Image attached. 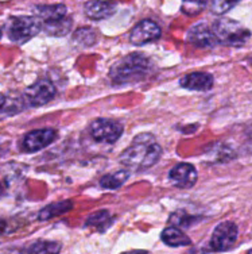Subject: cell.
I'll use <instances>...</instances> for the list:
<instances>
[{"label":"cell","instance_id":"25","mask_svg":"<svg viewBox=\"0 0 252 254\" xmlns=\"http://www.w3.org/2000/svg\"><path fill=\"white\" fill-rule=\"evenodd\" d=\"M5 102H7V99H5V96L3 93L0 92V111H3V108H4L5 106Z\"/></svg>","mask_w":252,"mask_h":254},{"label":"cell","instance_id":"20","mask_svg":"<svg viewBox=\"0 0 252 254\" xmlns=\"http://www.w3.org/2000/svg\"><path fill=\"white\" fill-rule=\"evenodd\" d=\"M128 177H130L128 171H117L113 173H108L100 179V187L104 190H117L126 183Z\"/></svg>","mask_w":252,"mask_h":254},{"label":"cell","instance_id":"16","mask_svg":"<svg viewBox=\"0 0 252 254\" xmlns=\"http://www.w3.org/2000/svg\"><path fill=\"white\" fill-rule=\"evenodd\" d=\"M62 245L55 241H35L23 250V254H59Z\"/></svg>","mask_w":252,"mask_h":254},{"label":"cell","instance_id":"4","mask_svg":"<svg viewBox=\"0 0 252 254\" xmlns=\"http://www.w3.org/2000/svg\"><path fill=\"white\" fill-rule=\"evenodd\" d=\"M152 143H155V137L152 134L145 132L139 134L134 138L132 145L124 152L121 153L119 157V161L123 165L130 166V168H136V169H143L147 153Z\"/></svg>","mask_w":252,"mask_h":254},{"label":"cell","instance_id":"29","mask_svg":"<svg viewBox=\"0 0 252 254\" xmlns=\"http://www.w3.org/2000/svg\"><path fill=\"white\" fill-rule=\"evenodd\" d=\"M0 38H1V29H0Z\"/></svg>","mask_w":252,"mask_h":254},{"label":"cell","instance_id":"26","mask_svg":"<svg viewBox=\"0 0 252 254\" xmlns=\"http://www.w3.org/2000/svg\"><path fill=\"white\" fill-rule=\"evenodd\" d=\"M121 254H150L149 252H146V250H131V252H126V253H121Z\"/></svg>","mask_w":252,"mask_h":254},{"label":"cell","instance_id":"9","mask_svg":"<svg viewBox=\"0 0 252 254\" xmlns=\"http://www.w3.org/2000/svg\"><path fill=\"white\" fill-rule=\"evenodd\" d=\"M197 179H199L197 169L188 162L177 164L169 172L170 183L177 188H182V190H188V188L194 187V184L197 183Z\"/></svg>","mask_w":252,"mask_h":254},{"label":"cell","instance_id":"24","mask_svg":"<svg viewBox=\"0 0 252 254\" xmlns=\"http://www.w3.org/2000/svg\"><path fill=\"white\" fill-rule=\"evenodd\" d=\"M210 11L216 15H223L228 12L235 5H238V1H210Z\"/></svg>","mask_w":252,"mask_h":254},{"label":"cell","instance_id":"12","mask_svg":"<svg viewBox=\"0 0 252 254\" xmlns=\"http://www.w3.org/2000/svg\"><path fill=\"white\" fill-rule=\"evenodd\" d=\"M213 76L206 72H192L185 74L180 80V85L182 88L189 91H201V92L213 88Z\"/></svg>","mask_w":252,"mask_h":254},{"label":"cell","instance_id":"27","mask_svg":"<svg viewBox=\"0 0 252 254\" xmlns=\"http://www.w3.org/2000/svg\"><path fill=\"white\" fill-rule=\"evenodd\" d=\"M3 196H4V187L0 183V197H3Z\"/></svg>","mask_w":252,"mask_h":254},{"label":"cell","instance_id":"2","mask_svg":"<svg viewBox=\"0 0 252 254\" xmlns=\"http://www.w3.org/2000/svg\"><path fill=\"white\" fill-rule=\"evenodd\" d=\"M212 31L217 42L233 48L244 46L251 38L250 29L244 27L238 20L229 18H220L216 20L212 26Z\"/></svg>","mask_w":252,"mask_h":254},{"label":"cell","instance_id":"18","mask_svg":"<svg viewBox=\"0 0 252 254\" xmlns=\"http://www.w3.org/2000/svg\"><path fill=\"white\" fill-rule=\"evenodd\" d=\"M113 216L111 215V212L108 210H100L96 211V212H93L89 215V218L85 222V226L88 227H93V229H96L97 231H105V230L112 225V222H113Z\"/></svg>","mask_w":252,"mask_h":254},{"label":"cell","instance_id":"7","mask_svg":"<svg viewBox=\"0 0 252 254\" xmlns=\"http://www.w3.org/2000/svg\"><path fill=\"white\" fill-rule=\"evenodd\" d=\"M91 134L97 142L115 143L123 134V125L113 119L99 118L91 125Z\"/></svg>","mask_w":252,"mask_h":254},{"label":"cell","instance_id":"14","mask_svg":"<svg viewBox=\"0 0 252 254\" xmlns=\"http://www.w3.org/2000/svg\"><path fill=\"white\" fill-rule=\"evenodd\" d=\"M35 16L42 22V25L63 19L66 16V5L62 4V3L39 4L35 7Z\"/></svg>","mask_w":252,"mask_h":254},{"label":"cell","instance_id":"1","mask_svg":"<svg viewBox=\"0 0 252 254\" xmlns=\"http://www.w3.org/2000/svg\"><path fill=\"white\" fill-rule=\"evenodd\" d=\"M151 70V61L141 53H131L112 65L109 77L117 85L134 84L147 77Z\"/></svg>","mask_w":252,"mask_h":254},{"label":"cell","instance_id":"8","mask_svg":"<svg viewBox=\"0 0 252 254\" xmlns=\"http://www.w3.org/2000/svg\"><path fill=\"white\" fill-rule=\"evenodd\" d=\"M57 137L54 128H39L26 134L22 141V149L27 153H35L49 146Z\"/></svg>","mask_w":252,"mask_h":254},{"label":"cell","instance_id":"13","mask_svg":"<svg viewBox=\"0 0 252 254\" xmlns=\"http://www.w3.org/2000/svg\"><path fill=\"white\" fill-rule=\"evenodd\" d=\"M116 12V3L113 1H87L85 14L93 20H102L111 18Z\"/></svg>","mask_w":252,"mask_h":254},{"label":"cell","instance_id":"3","mask_svg":"<svg viewBox=\"0 0 252 254\" xmlns=\"http://www.w3.org/2000/svg\"><path fill=\"white\" fill-rule=\"evenodd\" d=\"M42 30V22L37 16L20 15L12 16L7 22V35L15 44H24Z\"/></svg>","mask_w":252,"mask_h":254},{"label":"cell","instance_id":"19","mask_svg":"<svg viewBox=\"0 0 252 254\" xmlns=\"http://www.w3.org/2000/svg\"><path fill=\"white\" fill-rule=\"evenodd\" d=\"M73 26V19L65 16L63 19L50 22V23H44L42 29L46 31V34L53 35V37H63L70 33Z\"/></svg>","mask_w":252,"mask_h":254},{"label":"cell","instance_id":"21","mask_svg":"<svg viewBox=\"0 0 252 254\" xmlns=\"http://www.w3.org/2000/svg\"><path fill=\"white\" fill-rule=\"evenodd\" d=\"M202 218L201 216H197V215H190L188 214L186 211L181 210V211H177V212H173L171 216H170V225L174 226L177 229H189L194 223H197L199 220H201Z\"/></svg>","mask_w":252,"mask_h":254},{"label":"cell","instance_id":"10","mask_svg":"<svg viewBox=\"0 0 252 254\" xmlns=\"http://www.w3.org/2000/svg\"><path fill=\"white\" fill-rule=\"evenodd\" d=\"M162 34V30L154 20L145 19L141 20L138 25L132 29L130 34V41L132 45L142 46V45L150 44L152 41H156Z\"/></svg>","mask_w":252,"mask_h":254},{"label":"cell","instance_id":"22","mask_svg":"<svg viewBox=\"0 0 252 254\" xmlns=\"http://www.w3.org/2000/svg\"><path fill=\"white\" fill-rule=\"evenodd\" d=\"M73 39L76 44L81 45V46H92L93 44H96L97 41L96 30H93L92 27L78 29L77 31H74Z\"/></svg>","mask_w":252,"mask_h":254},{"label":"cell","instance_id":"5","mask_svg":"<svg viewBox=\"0 0 252 254\" xmlns=\"http://www.w3.org/2000/svg\"><path fill=\"white\" fill-rule=\"evenodd\" d=\"M55 85L49 78H39L24 89L23 100L31 107H41L53 100L55 96Z\"/></svg>","mask_w":252,"mask_h":254},{"label":"cell","instance_id":"11","mask_svg":"<svg viewBox=\"0 0 252 254\" xmlns=\"http://www.w3.org/2000/svg\"><path fill=\"white\" fill-rule=\"evenodd\" d=\"M188 41L194 46L202 48V49H210L218 44L212 29L205 23H199V25L193 26L188 31Z\"/></svg>","mask_w":252,"mask_h":254},{"label":"cell","instance_id":"15","mask_svg":"<svg viewBox=\"0 0 252 254\" xmlns=\"http://www.w3.org/2000/svg\"><path fill=\"white\" fill-rule=\"evenodd\" d=\"M160 240L167 246L171 248H178V246H189L192 245V240L188 235L185 234L181 229H177L174 226H169L166 227L162 234H160Z\"/></svg>","mask_w":252,"mask_h":254},{"label":"cell","instance_id":"23","mask_svg":"<svg viewBox=\"0 0 252 254\" xmlns=\"http://www.w3.org/2000/svg\"><path fill=\"white\" fill-rule=\"evenodd\" d=\"M206 1H200V0H186L182 3V7H181V10L184 12L185 15H188V16H196V15H199L200 12H202L204 8L206 7Z\"/></svg>","mask_w":252,"mask_h":254},{"label":"cell","instance_id":"28","mask_svg":"<svg viewBox=\"0 0 252 254\" xmlns=\"http://www.w3.org/2000/svg\"><path fill=\"white\" fill-rule=\"evenodd\" d=\"M247 254H252V249L251 250H250V252H248V253Z\"/></svg>","mask_w":252,"mask_h":254},{"label":"cell","instance_id":"17","mask_svg":"<svg viewBox=\"0 0 252 254\" xmlns=\"http://www.w3.org/2000/svg\"><path fill=\"white\" fill-rule=\"evenodd\" d=\"M73 208V201L72 200H62L57 201V203H51V204L46 205L42 210L39 211L38 219L39 220H49L51 218H55V216L62 215L65 212H69V211Z\"/></svg>","mask_w":252,"mask_h":254},{"label":"cell","instance_id":"6","mask_svg":"<svg viewBox=\"0 0 252 254\" xmlns=\"http://www.w3.org/2000/svg\"><path fill=\"white\" fill-rule=\"evenodd\" d=\"M239 237L238 226L231 220H225L216 226L210 238V249L214 252H227L232 249Z\"/></svg>","mask_w":252,"mask_h":254}]
</instances>
